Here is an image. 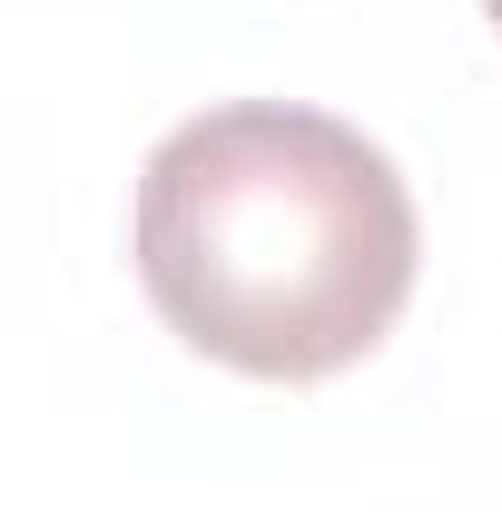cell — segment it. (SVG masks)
I'll return each instance as SVG.
<instances>
[{
  "label": "cell",
  "mask_w": 502,
  "mask_h": 512,
  "mask_svg": "<svg viewBox=\"0 0 502 512\" xmlns=\"http://www.w3.org/2000/svg\"><path fill=\"white\" fill-rule=\"evenodd\" d=\"M424 266L404 168L296 99L178 119L138 168V286L197 355L315 384L375 355Z\"/></svg>",
  "instance_id": "obj_1"
},
{
  "label": "cell",
  "mask_w": 502,
  "mask_h": 512,
  "mask_svg": "<svg viewBox=\"0 0 502 512\" xmlns=\"http://www.w3.org/2000/svg\"><path fill=\"white\" fill-rule=\"evenodd\" d=\"M483 10H493V30H502V0H483Z\"/></svg>",
  "instance_id": "obj_2"
}]
</instances>
